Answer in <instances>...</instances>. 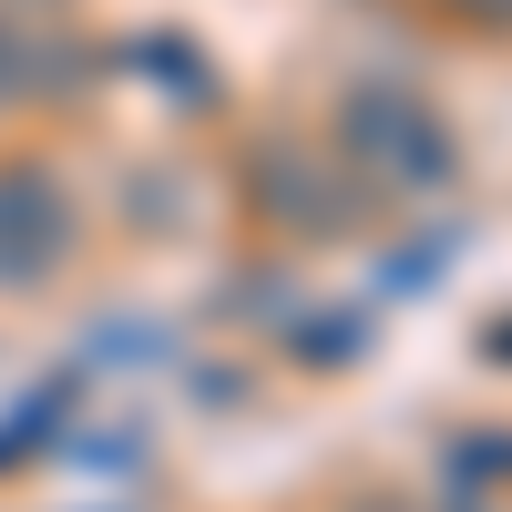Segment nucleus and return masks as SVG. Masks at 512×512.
<instances>
[{
  "label": "nucleus",
  "instance_id": "nucleus-1",
  "mask_svg": "<svg viewBox=\"0 0 512 512\" xmlns=\"http://www.w3.org/2000/svg\"><path fill=\"white\" fill-rule=\"evenodd\" d=\"M338 154H349V175L390 185V195H441L461 175L451 123L420 93H400V82H359V93L338 103Z\"/></svg>",
  "mask_w": 512,
  "mask_h": 512
},
{
  "label": "nucleus",
  "instance_id": "nucleus-2",
  "mask_svg": "<svg viewBox=\"0 0 512 512\" xmlns=\"http://www.w3.org/2000/svg\"><path fill=\"white\" fill-rule=\"evenodd\" d=\"M72 256V195L52 164H0V287H41Z\"/></svg>",
  "mask_w": 512,
  "mask_h": 512
},
{
  "label": "nucleus",
  "instance_id": "nucleus-3",
  "mask_svg": "<svg viewBox=\"0 0 512 512\" xmlns=\"http://www.w3.org/2000/svg\"><path fill=\"white\" fill-rule=\"evenodd\" d=\"M318 175H328L318 154H297V144H267L246 185H256V205H267L277 226H297V236H318V226H328V236H349V226L369 216V205H359V195H338V185H318Z\"/></svg>",
  "mask_w": 512,
  "mask_h": 512
},
{
  "label": "nucleus",
  "instance_id": "nucleus-4",
  "mask_svg": "<svg viewBox=\"0 0 512 512\" xmlns=\"http://www.w3.org/2000/svg\"><path fill=\"white\" fill-rule=\"evenodd\" d=\"M72 400H82V379H41V390H31L11 420H0V472H21L31 451H52V441H62V410H72Z\"/></svg>",
  "mask_w": 512,
  "mask_h": 512
},
{
  "label": "nucleus",
  "instance_id": "nucleus-5",
  "mask_svg": "<svg viewBox=\"0 0 512 512\" xmlns=\"http://www.w3.org/2000/svg\"><path fill=\"white\" fill-rule=\"evenodd\" d=\"M359 338H369V328H359L349 308H338V318H297V359H308V369H349Z\"/></svg>",
  "mask_w": 512,
  "mask_h": 512
},
{
  "label": "nucleus",
  "instance_id": "nucleus-6",
  "mask_svg": "<svg viewBox=\"0 0 512 512\" xmlns=\"http://www.w3.org/2000/svg\"><path fill=\"white\" fill-rule=\"evenodd\" d=\"M451 472L461 482H512V441H451Z\"/></svg>",
  "mask_w": 512,
  "mask_h": 512
},
{
  "label": "nucleus",
  "instance_id": "nucleus-7",
  "mask_svg": "<svg viewBox=\"0 0 512 512\" xmlns=\"http://www.w3.org/2000/svg\"><path fill=\"white\" fill-rule=\"evenodd\" d=\"M441 256H451V236H431V246L390 256V287H431V277H441Z\"/></svg>",
  "mask_w": 512,
  "mask_h": 512
},
{
  "label": "nucleus",
  "instance_id": "nucleus-8",
  "mask_svg": "<svg viewBox=\"0 0 512 512\" xmlns=\"http://www.w3.org/2000/svg\"><path fill=\"white\" fill-rule=\"evenodd\" d=\"M441 11H461V21H502V31H512V0H441Z\"/></svg>",
  "mask_w": 512,
  "mask_h": 512
},
{
  "label": "nucleus",
  "instance_id": "nucleus-9",
  "mask_svg": "<svg viewBox=\"0 0 512 512\" xmlns=\"http://www.w3.org/2000/svg\"><path fill=\"white\" fill-rule=\"evenodd\" d=\"M482 359H492V369H512V318H492V328H482Z\"/></svg>",
  "mask_w": 512,
  "mask_h": 512
},
{
  "label": "nucleus",
  "instance_id": "nucleus-10",
  "mask_svg": "<svg viewBox=\"0 0 512 512\" xmlns=\"http://www.w3.org/2000/svg\"><path fill=\"white\" fill-rule=\"evenodd\" d=\"M369 512H400V502H369Z\"/></svg>",
  "mask_w": 512,
  "mask_h": 512
}]
</instances>
